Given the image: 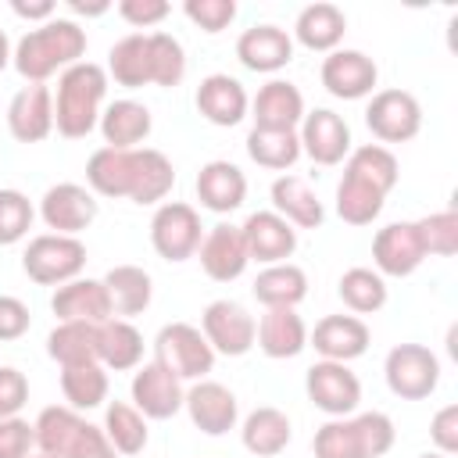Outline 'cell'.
Segmentation results:
<instances>
[{"mask_svg": "<svg viewBox=\"0 0 458 458\" xmlns=\"http://www.w3.org/2000/svg\"><path fill=\"white\" fill-rule=\"evenodd\" d=\"M104 437L111 440V447L118 454H140L150 440V429H147V419L129 404V401H111L107 411H104Z\"/></svg>", "mask_w": 458, "mask_h": 458, "instance_id": "cell-42", "label": "cell"}, {"mask_svg": "<svg viewBox=\"0 0 458 458\" xmlns=\"http://www.w3.org/2000/svg\"><path fill=\"white\" fill-rule=\"evenodd\" d=\"M372 333L358 315H326L315 322V329L308 333V347H315V354L322 361H354L369 351Z\"/></svg>", "mask_w": 458, "mask_h": 458, "instance_id": "cell-19", "label": "cell"}, {"mask_svg": "<svg viewBox=\"0 0 458 458\" xmlns=\"http://www.w3.org/2000/svg\"><path fill=\"white\" fill-rule=\"evenodd\" d=\"M429 440H433L437 454H447V458L458 454V404H444L429 419Z\"/></svg>", "mask_w": 458, "mask_h": 458, "instance_id": "cell-52", "label": "cell"}, {"mask_svg": "<svg viewBox=\"0 0 458 458\" xmlns=\"http://www.w3.org/2000/svg\"><path fill=\"white\" fill-rule=\"evenodd\" d=\"M268 197H272V211L283 215L293 229H318L326 222V208H322L318 193L301 175H290V172L276 175Z\"/></svg>", "mask_w": 458, "mask_h": 458, "instance_id": "cell-28", "label": "cell"}, {"mask_svg": "<svg viewBox=\"0 0 458 458\" xmlns=\"http://www.w3.org/2000/svg\"><path fill=\"white\" fill-rule=\"evenodd\" d=\"M32 218H36L32 200L21 190L4 186L0 190V247L21 243L29 236V229H32Z\"/></svg>", "mask_w": 458, "mask_h": 458, "instance_id": "cell-46", "label": "cell"}, {"mask_svg": "<svg viewBox=\"0 0 458 458\" xmlns=\"http://www.w3.org/2000/svg\"><path fill=\"white\" fill-rule=\"evenodd\" d=\"M172 186H175V165L154 147H136L129 200L132 204H161L172 193Z\"/></svg>", "mask_w": 458, "mask_h": 458, "instance_id": "cell-30", "label": "cell"}, {"mask_svg": "<svg viewBox=\"0 0 458 458\" xmlns=\"http://www.w3.org/2000/svg\"><path fill=\"white\" fill-rule=\"evenodd\" d=\"M182 14L208 36H218L222 29H229L236 21V0H186Z\"/></svg>", "mask_w": 458, "mask_h": 458, "instance_id": "cell-49", "label": "cell"}, {"mask_svg": "<svg viewBox=\"0 0 458 458\" xmlns=\"http://www.w3.org/2000/svg\"><path fill=\"white\" fill-rule=\"evenodd\" d=\"M182 408H186L190 422L204 437H225L240 422V401H236V394L225 383H215V379H197L186 390Z\"/></svg>", "mask_w": 458, "mask_h": 458, "instance_id": "cell-14", "label": "cell"}, {"mask_svg": "<svg viewBox=\"0 0 458 458\" xmlns=\"http://www.w3.org/2000/svg\"><path fill=\"white\" fill-rule=\"evenodd\" d=\"M100 136H104V147H114V150H136L150 129H154V118H150V107L132 100V97H122V100H111L104 111H100V122H97Z\"/></svg>", "mask_w": 458, "mask_h": 458, "instance_id": "cell-25", "label": "cell"}, {"mask_svg": "<svg viewBox=\"0 0 458 458\" xmlns=\"http://www.w3.org/2000/svg\"><path fill=\"white\" fill-rule=\"evenodd\" d=\"M29 404V379L14 365H0V419L18 415Z\"/></svg>", "mask_w": 458, "mask_h": 458, "instance_id": "cell-51", "label": "cell"}, {"mask_svg": "<svg viewBox=\"0 0 458 458\" xmlns=\"http://www.w3.org/2000/svg\"><path fill=\"white\" fill-rule=\"evenodd\" d=\"M311 454L315 458H365L354 419H326L315 437H311Z\"/></svg>", "mask_w": 458, "mask_h": 458, "instance_id": "cell-45", "label": "cell"}, {"mask_svg": "<svg viewBox=\"0 0 458 458\" xmlns=\"http://www.w3.org/2000/svg\"><path fill=\"white\" fill-rule=\"evenodd\" d=\"M68 458H118V451L111 447V440L104 437V429H100V426L82 422V429H79V437H75V444H72Z\"/></svg>", "mask_w": 458, "mask_h": 458, "instance_id": "cell-55", "label": "cell"}, {"mask_svg": "<svg viewBox=\"0 0 458 458\" xmlns=\"http://www.w3.org/2000/svg\"><path fill=\"white\" fill-rule=\"evenodd\" d=\"M200 333H204V340L211 344L215 354L243 358V354L254 347L258 322H254V315H250L240 301L218 297V301H211V304L200 311Z\"/></svg>", "mask_w": 458, "mask_h": 458, "instance_id": "cell-9", "label": "cell"}, {"mask_svg": "<svg viewBox=\"0 0 458 458\" xmlns=\"http://www.w3.org/2000/svg\"><path fill=\"white\" fill-rule=\"evenodd\" d=\"M104 286H107V297H111V311L118 318H132V315H143L150 308L154 279L140 265H114V268H107Z\"/></svg>", "mask_w": 458, "mask_h": 458, "instance_id": "cell-31", "label": "cell"}, {"mask_svg": "<svg viewBox=\"0 0 458 458\" xmlns=\"http://www.w3.org/2000/svg\"><path fill=\"white\" fill-rule=\"evenodd\" d=\"M290 437H293L290 415L283 408H272V404L254 408L240 422V440H243V447L254 458H276V454H283L286 444H290Z\"/></svg>", "mask_w": 458, "mask_h": 458, "instance_id": "cell-29", "label": "cell"}, {"mask_svg": "<svg viewBox=\"0 0 458 458\" xmlns=\"http://www.w3.org/2000/svg\"><path fill=\"white\" fill-rule=\"evenodd\" d=\"M236 61L247 72L276 75L279 68H286L293 61V39L279 25H268V21L265 25H250L236 39Z\"/></svg>", "mask_w": 458, "mask_h": 458, "instance_id": "cell-21", "label": "cell"}, {"mask_svg": "<svg viewBox=\"0 0 458 458\" xmlns=\"http://www.w3.org/2000/svg\"><path fill=\"white\" fill-rule=\"evenodd\" d=\"M419 458H447V454H437V451H433V454H419Z\"/></svg>", "mask_w": 458, "mask_h": 458, "instance_id": "cell-59", "label": "cell"}, {"mask_svg": "<svg viewBox=\"0 0 458 458\" xmlns=\"http://www.w3.org/2000/svg\"><path fill=\"white\" fill-rule=\"evenodd\" d=\"M365 125L369 132L386 147V143H408L422 129V104L408 89H376L369 107H365Z\"/></svg>", "mask_w": 458, "mask_h": 458, "instance_id": "cell-6", "label": "cell"}, {"mask_svg": "<svg viewBox=\"0 0 458 458\" xmlns=\"http://www.w3.org/2000/svg\"><path fill=\"white\" fill-rule=\"evenodd\" d=\"M193 104H197L200 118L218 125V129H233L250 114V97H247L243 82L225 75V72L204 75L197 93H193Z\"/></svg>", "mask_w": 458, "mask_h": 458, "instance_id": "cell-16", "label": "cell"}, {"mask_svg": "<svg viewBox=\"0 0 458 458\" xmlns=\"http://www.w3.org/2000/svg\"><path fill=\"white\" fill-rule=\"evenodd\" d=\"M383 204H386V197L354 175H344L336 182V215L347 225H372L379 218Z\"/></svg>", "mask_w": 458, "mask_h": 458, "instance_id": "cell-43", "label": "cell"}, {"mask_svg": "<svg viewBox=\"0 0 458 458\" xmlns=\"http://www.w3.org/2000/svg\"><path fill=\"white\" fill-rule=\"evenodd\" d=\"M147 54H150V82L154 86H179L186 79V50L172 32H147Z\"/></svg>", "mask_w": 458, "mask_h": 458, "instance_id": "cell-44", "label": "cell"}, {"mask_svg": "<svg viewBox=\"0 0 458 458\" xmlns=\"http://www.w3.org/2000/svg\"><path fill=\"white\" fill-rule=\"evenodd\" d=\"M344 32H347V14H344L336 4L318 0V4L301 7V14H297V21H293L290 39H293V43H301L304 50L333 54V50L344 43Z\"/></svg>", "mask_w": 458, "mask_h": 458, "instance_id": "cell-26", "label": "cell"}, {"mask_svg": "<svg viewBox=\"0 0 458 458\" xmlns=\"http://www.w3.org/2000/svg\"><path fill=\"white\" fill-rule=\"evenodd\" d=\"M132 157L136 150L97 147L86 161V182L93 197H129L132 190Z\"/></svg>", "mask_w": 458, "mask_h": 458, "instance_id": "cell-32", "label": "cell"}, {"mask_svg": "<svg viewBox=\"0 0 458 458\" xmlns=\"http://www.w3.org/2000/svg\"><path fill=\"white\" fill-rule=\"evenodd\" d=\"M29 458H50V454H29Z\"/></svg>", "mask_w": 458, "mask_h": 458, "instance_id": "cell-60", "label": "cell"}, {"mask_svg": "<svg viewBox=\"0 0 458 458\" xmlns=\"http://www.w3.org/2000/svg\"><path fill=\"white\" fill-rule=\"evenodd\" d=\"M11 11L18 14V18H25V21H50L54 14H57V4L54 0H11Z\"/></svg>", "mask_w": 458, "mask_h": 458, "instance_id": "cell-56", "label": "cell"}, {"mask_svg": "<svg viewBox=\"0 0 458 458\" xmlns=\"http://www.w3.org/2000/svg\"><path fill=\"white\" fill-rule=\"evenodd\" d=\"M86 54V29L75 18H50L36 29H29L11 54L14 72L25 82H47L50 75L79 64Z\"/></svg>", "mask_w": 458, "mask_h": 458, "instance_id": "cell-1", "label": "cell"}, {"mask_svg": "<svg viewBox=\"0 0 458 458\" xmlns=\"http://www.w3.org/2000/svg\"><path fill=\"white\" fill-rule=\"evenodd\" d=\"M75 14H86V18H97V14H104V11H111V4H79V0H72L68 4Z\"/></svg>", "mask_w": 458, "mask_h": 458, "instance_id": "cell-57", "label": "cell"}, {"mask_svg": "<svg viewBox=\"0 0 458 458\" xmlns=\"http://www.w3.org/2000/svg\"><path fill=\"white\" fill-rule=\"evenodd\" d=\"M254 344L261 347L265 358H297L308 347V326L297 315V308H265V315L258 318V333Z\"/></svg>", "mask_w": 458, "mask_h": 458, "instance_id": "cell-27", "label": "cell"}, {"mask_svg": "<svg viewBox=\"0 0 458 458\" xmlns=\"http://www.w3.org/2000/svg\"><path fill=\"white\" fill-rule=\"evenodd\" d=\"M143 361V333L129 318H107L100 326V365L111 372H129Z\"/></svg>", "mask_w": 458, "mask_h": 458, "instance_id": "cell-38", "label": "cell"}, {"mask_svg": "<svg viewBox=\"0 0 458 458\" xmlns=\"http://www.w3.org/2000/svg\"><path fill=\"white\" fill-rule=\"evenodd\" d=\"M154 361L165 365L172 376H179L182 383H197L208 379V372L215 369V351L204 340L200 326L190 322H168L157 329L154 336Z\"/></svg>", "mask_w": 458, "mask_h": 458, "instance_id": "cell-4", "label": "cell"}, {"mask_svg": "<svg viewBox=\"0 0 458 458\" xmlns=\"http://www.w3.org/2000/svg\"><path fill=\"white\" fill-rule=\"evenodd\" d=\"M250 290L265 308H297L308 297V276L301 265L279 261V265H265Z\"/></svg>", "mask_w": 458, "mask_h": 458, "instance_id": "cell-33", "label": "cell"}, {"mask_svg": "<svg viewBox=\"0 0 458 458\" xmlns=\"http://www.w3.org/2000/svg\"><path fill=\"white\" fill-rule=\"evenodd\" d=\"M383 376L394 397L426 401L440 383V358L426 344H397L386 351Z\"/></svg>", "mask_w": 458, "mask_h": 458, "instance_id": "cell-5", "label": "cell"}, {"mask_svg": "<svg viewBox=\"0 0 458 458\" xmlns=\"http://www.w3.org/2000/svg\"><path fill=\"white\" fill-rule=\"evenodd\" d=\"M336 293L354 315H376L386 304V279L369 265H354L340 276Z\"/></svg>", "mask_w": 458, "mask_h": 458, "instance_id": "cell-41", "label": "cell"}, {"mask_svg": "<svg viewBox=\"0 0 458 458\" xmlns=\"http://www.w3.org/2000/svg\"><path fill=\"white\" fill-rule=\"evenodd\" d=\"M197 261L204 268L208 279L215 283H233L247 272L250 258H247V243H243V233L240 225H229V222H218L204 233L200 247H197Z\"/></svg>", "mask_w": 458, "mask_h": 458, "instance_id": "cell-18", "label": "cell"}, {"mask_svg": "<svg viewBox=\"0 0 458 458\" xmlns=\"http://www.w3.org/2000/svg\"><path fill=\"white\" fill-rule=\"evenodd\" d=\"M36 447V433L32 422L21 415L0 419V458H29Z\"/></svg>", "mask_w": 458, "mask_h": 458, "instance_id": "cell-50", "label": "cell"}, {"mask_svg": "<svg viewBox=\"0 0 458 458\" xmlns=\"http://www.w3.org/2000/svg\"><path fill=\"white\" fill-rule=\"evenodd\" d=\"M7 132L18 143H43L54 132V93L43 82H29L11 97Z\"/></svg>", "mask_w": 458, "mask_h": 458, "instance_id": "cell-20", "label": "cell"}, {"mask_svg": "<svg viewBox=\"0 0 458 458\" xmlns=\"http://www.w3.org/2000/svg\"><path fill=\"white\" fill-rule=\"evenodd\" d=\"M297 140H301V154H308L322 168L340 165L351 154V125L329 107L304 111V118L297 125Z\"/></svg>", "mask_w": 458, "mask_h": 458, "instance_id": "cell-13", "label": "cell"}, {"mask_svg": "<svg viewBox=\"0 0 458 458\" xmlns=\"http://www.w3.org/2000/svg\"><path fill=\"white\" fill-rule=\"evenodd\" d=\"M426 258H451L458 250V215L454 211H433L426 218H415Z\"/></svg>", "mask_w": 458, "mask_h": 458, "instance_id": "cell-47", "label": "cell"}, {"mask_svg": "<svg viewBox=\"0 0 458 458\" xmlns=\"http://www.w3.org/2000/svg\"><path fill=\"white\" fill-rule=\"evenodd\" d=\"M82 422H86V419H82L75 408H68V404H50V408H43V411L36 415V422H32L39 454L68 458V451H72V444H75Z\"/></svg>", "mask_w": 458, "mask_h": 458, "instance_id": "cell-36", "label": "cell"}, {"mask_svg": "<svg viewBox=\"0 0 458 458\" xmlns=\"http://www.w3.org/2000/svg\"><path fill=\"white\" fill-rule=\"evenodd\" d=\"M243 147H247V157L268 172H286L301 157V140L290 129H250Z\"/></svg>", "mask_w": 458, "mask_h": 458, "instance_id": "cell-39", "label": "cell"}, {"mask_svg": "<svg viewBox=\"0 0 458 458\" xmlns=\"http://www.w3.org/2000/svg\"><path fill=\"white\" fill-rule=\"evenodd\" d=\"M50 311L57 315V322H89V326H104L107 318H114L111 311V297L104 279H72L64 286L54 290L50 297Z\"/></svg>", "mask_w": 458, "mask_h": 458, "instance_id": "cell-22", "label": "cell"}, {"mask_svg": "<svg viewBox=\"0 0 458 458\" xmlns=\"http://www.w3.org/2000/svg\"><path fill=\"white\" fill-rule=\"evenodd\" d=\"M47 354L61 369L100 361V326H89V322H57L50 329V336H47Z\"/></svg>", "mask_w": 458, "mask_h": 458, "instance_id": "cell-34", "label": "cell"}, {"mask_svg": "<svg viewBox=\"0 0 458 458\" xmlns=\"http://www.w3.org/2000/svg\"><path fill=\"white\" fill-rule=\"evenodd\" d=\"M107 386H111L107 383V369L100 361L61 369V394H64L68 408H75V411L100 408L107 401Z\"/></svg>", "mask_w": 458, "mask_h": 458, "instance_id": "cell-40", "label": "cell"}, {"mask_svg": "<svg viewBox=\"0 0 458 458\" xmlns=\"http://www.w3.org/2000/svg\"><path fill=\"white\" fill-rule=\"evenodd\" d=\"M32 326V311L21 297H11V293H0V340H18L25 336Z\"/></svg>", "mask_w": 458, "mask_h": 458, "instance_id": "cell-53", "label": "cell"}, {"mask_svg": "<svg viewBox=\"0 0 458 458\" xmlns=\"http://www.w3.org/2000/svg\"><path fill=\"white\" fill-rule=\"evenodd\" d=\"M129 404L143 415V419H172L182 411V397H186V386L179 376H172L165 365L157 361H147V365H136L132 372V383H129Z\"/></svg>", "mask_w": 458, "mask_h": 458, "instance_id": "cell-12", "label": "cell"}, {"mask_svg": "<svg viewBox=\"0 0 458 458\" xmlns=\"http://www.w3.org/2000/svg\"><path fill=\"white\" fill-rule=\"evenodd\" d=\"M243 233V243H247V258L258 261V265H279V261H290L293 250H297V229L276 215V211H254L243 218L240 225Z\"/></svg>", "mask_w": 458, "mask_h": 458, "instance_id": "cell-17", "label": "cell"}, {"mask_svg": "<svg viewBox=\"0 0 458 458\" xmlns=\"http://www.w3.org/2000/svg\"><path fill=\"white\" fill-rule=\"evenodd\" d=\"M426 261V247H422V236H419V225L415 222H390L376 233L372 240V265L376 272L386 279H404L411 276L419 265Z\"/></svg>", "mask_w": 458, "mask_h": 458, "instance_id": "cell-15", "label": "cell"}, {"mask_svg": "<svg viewBox=\"0 0 458 458\" xmlns=\"http://www.w3.org/2000/svg\"><path fill=\"white\" fill-rule=\"evenodd\" d=\"M304 394L308 401L329 415V419H347L361 404V379L344 365V361H315L304 372Z\"/></svg>", "mask_w": 458, "mask_h": 458, "instance_id": "cell-8", "label": "cell"}, {"mask_svg": "<svg viewBox=\"0 0 458 458\" xmlns=\"http://www.w3.org/2000/svg\"><path fill=\"white\" fill-rule=\"evenodd\" d=\"M168 4L165 0H122L118 4V14L132 25V29H154L157 21L168 18Z\"/></svg>", "mask_w": 458, "mask_h": 458, "instance_id": "cell-54", "label": "cell"}, {"mask_svg": "<svg viewBox=\"0 0 458 458\" xmlns=\"http://www.w3.org/2000/svg\"><path fill=\"white\" fill-rule=\"evenodd\" d=\"M107 79H114L125 89H140L150 82V54H147V32H129L107 50Z\"/></svg>", "mask_w": 458, "mask_h": 458, "instance_id": "cell-37", "label": "cell"}, {"mask_svg": "<svg viewBox=\"0 0 458 458\" xmlns=\"http://www.w3.org/2000/svg\"><path fill=\"white\" fill-rule=\"evenodd\" d=\"M97 211H100V204H97L93 190L82 182H54L39 197L43 225L50 233H61V236H79L82 229H89Z\"/></svg>", "mask_w": 458, "mask_h": 458, "instance_id": "cell-10", "label": "cell"}, {"mask_svg": "<svg viewBox=\"0 0 458 458\" xmlns=\"http://www.w3.org/2000/svg\"><path fill=\"white\" fill-rule=\"evenodd\" d=\"M11 54H14V47H11V39H7V32L0 29V72L11 64Z\"/></svg>", "mask_w": 458, "mask_h": 458, "instance_id": "cell-58", "label": "cell"}, {"mask_svg": "<svg viewBox=\"0 0 458 458\" xmlns=\"http://www.w3.org/2000/svg\"><path fill=\"white\" fill-rule=\"evenodd\" d=\"M318 79H322L326 93L336 97V100H365V97L376 93L379 68H376V61H372L365 50L336 47L333 54L322 57Z\"/></svg>", "mask_w": 458, "mask_h": 458, "instance_id": "cell-11", "label": "cell"}, {"mask_svg": "<svg viewBox=\"0 0 458 458\" xmlns=\"http://www.w3.org/2000/svg\"><path fill=\"white\" fill-rule=\"evenodd\" d=\"M107 97V72L97 61H79L57 75L54 89V129L64 140H86L104 111Z\"/></svg>", "mask_w": 458, "mask_h": 458, "instance_id": "cell-2", "label": "cell"}, {"mask_svg": "<svg viewBox=\"0 0 458 458\" xmlns=\"http://www.w3.org/2000/svg\"><path fill=\"white\" fill-rule=\"evenodd\" d=\"M304 111H308L304 93L290 79H268L265 86H258V93L250 100L254 129H290V132H297Z\"/></svg>", "mask_w": 458, "mask_h": 458, "instance_id": "cell-23", "label": "cell"}, {"mask_svg": "<svg viewBox=\"0 0 458 458\" xmlns=\"http://www.w3.org/2000/svg\"><path fill=\"white\" fill-rule=\"evenodd\" d=\"M204 240V225L193 204L186 200H165L157 204L150 218V243L165 261H186L197 254Z\"/></svg>", "mask_w": 458, "mask_h": 458, "instance_id": "cell-7", "label": "cell"}, {"mask_svg": "<svg viewBox=\"0 0 458 458\" xmlns=\"http://www.w3.org/2000/svg\"><path fill=\"white\" fill-rule=\"evenodd\" d=\"M351 419H354V429H358V440H361L365 458H383L394 447L397 429H394V419L386 411H358Z\"/></svg>", "mask_w": 458, "mask_h": 458, "instance_id": "cell-48", "label": "cell"}, {"mask_svg": "<svg viewBox=\"0 0 458 458\" xmlns=\"http://www.w3.org/2000/svg\"><path fill=\"white\" fill-rule=\"evenodd\" d=\"M197 200L200 208L215 211V215H229L247 200V175L240 172V165L215 157L208 165H200L197 172Z\"/></svg>", "mask_w": 458, "mask_h": 458, "instance_id": "cell-24", "label": "cell"}, {"mask_svg": "<svg viewBox=\"0 0 458 458\" xmlns=\"http://www.w3.org/2000/svg\"><path fill=\"white\" fill-rule=\"evenodd\" d=\"M21 268L32 283L39 286H64L79 279L86 268V243L79 236H61V233H39L29 240L21 254Z\"/></svg>", "mask_w": 458, "mask_h": 458, "instance_id": "cell-3", "label": "cell"}, {"mask_svg": "<svg viewBox=\"0 0 458 458\" xmlns=\"http://www.w3.org/2000/svg\"><path fill=\"white\" fill-rule=\"evenodd\" d=\"M344 175H354V179L369 182L372 190H379L386 197L397 186V179H401V165H397V157H394L390 147H383V143H361V147H351L347 165H344Z\"/></svg>", "mask_w": 458, "mask_h": 458, "instance_id": "cell-35", "label": "cell"}]
</instances>
